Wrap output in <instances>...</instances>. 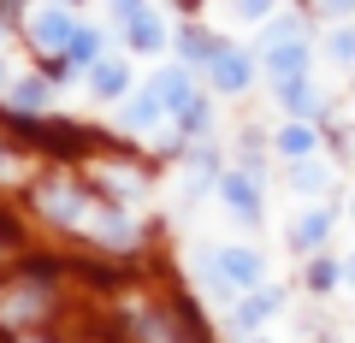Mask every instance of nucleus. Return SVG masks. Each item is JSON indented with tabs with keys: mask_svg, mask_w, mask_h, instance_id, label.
<instances>
[{
	"mask_svg": "<svg viewBox=\"0 0 355 343\" xmlns=\"http://www.w3.org/2000/svg\"><path fill=\"white\" fill-rule=\"evenodd\" d=\"M207 71H214V83L225 95H237V89H249V60H243L237 48H219L214 60H207Z\"/></svg>",
	"mask_w": 355,
	"mask_h": 343,
	"instance_id": "423d86ee",
	"label": "nucleus"
},
{
	"mask_svg": "<svg viewBox=\"0 0 355 343\" xmlns=\"http://www.w3.org/2000/svg\"><path fill=\"white\" fill-rule=\"evenodd\" d=\"M125 83H130V71H125V65H113V60H101V65H95V95H125Z\"/></svg>",
	"mask_w": 355,
	"mask_h": 343,
	"instance_id": "2eb2a0df",
	"label": "nucleus"
},
{
	"mask_svg": "<svg viewBox=\"0 0 355 343\" xmlns=\"http://www.w3.org/2000/svg\"><path fill=\"white\" fill-rule=\"evenodd\" d=\"M331 207H308V213H296V225H291V249L296 254H320L326 249V237H331Z\"/></svg>",
	"mask_w": 355,
	"mask_h": 343,
	"instance_id": "39448f33",
	"label": "nucleus"
},
{
	"mask_svg": "<svg viewBox=\"0 0 355 343\" xmlns=\"http://www.w3.org/2000/svg\"><path fill=\"white\" fill-rule=\"evenodd\" d=\"M279 101L291 107L296 118H308V125H314V118L326 113V107H320V89L308 83V77H296V83H279Z\"/></svg>",
	"mask_w": 355,
	"mask_h": 343,
	"instance_id": "9d476101",
	"label": "nucleus"
},
{
	"mask_svg": "<svg viewBox=\"0 0 355 343\" xmlns=\"http://www.w3.org/2000/svg\"><path fill=\"white\" fill-rule=\"evenodd\" d=\"M320 12H326V18H349L355 0H320Z\"/></svg>",
	"mask_w": 355,
	"mask_h": 343,
	"instance_id": "aec40b11",
	"label": "nucleus"
},
{
	"mask_svg": "<svg viewBox=\"0 0 355 343\" xmlns=\"http://www.w3.org/2000/svg\"><path fill=\"white\" fill-rule=\"evenodd\" d=\"M254 343H266V337H254Z\"/></svg>",
	"mask_w": 355,
	"mask_h": 343,
	"instance_id": "4be33fe9",
	"label": "nucleus"
},
{
	"mask_svg": "<svg viewBox=\"0 0 355 343\" xmlns=\"http://www.w3.org/2000/svg\"><path fill=\"white\" fill-rule=\"evenodd\" d=\"M279 154L284 160H320V137H314V125H308V118H296V125H284L279 130Z\"/></svg>",
	"mask_w": 355,
	"mask_h": 343,
	"instance_id": "0eeeda50",
	"label": "nucleus"
},
{
	"mask_svg": "<svg viewBox=\"0 0 355 343\" xmlns=\"http://www.w3.org/2000/svg\"><path fill=\"white\" fill-rule=\"evenodd\" d=\"M77 36V18L65 12V6H42V18H36V42L42 48H53L60 42V53H65V42Z\"/></svg>",
	"mask_w": 355,
	"mask_h": 343,
	"instance_id": "1a4fd4ad",
	"label": "nucleus"
},
{
	"mask_svg": "<svg viewBox=\"0 0 355 343\" xmlns=\"http://www.w3.org/2000/svg\"><path fill=\"white\" fill-rule=\"evenodd\" d=\"M279 308H284V296L272 290V284H261V290H249V302L237 308V326H243V331H254V326H266V319L279 314Z\"/></svg>",
	"mask_w": 355,
	"mask_h": 343,
	"instance_id": "6e6552de",
	"label": "nucleus"
},
{
	"mask_svg": "<svg viewBox=\"0 0 355 343\" xmlns=\"http://www.w3.org/2000/svg\"><path fill=\"white\" fill-rule=\"evenodd\" d=\"M261 279H266L261 249H249V243L219 249V267H214V284H219V290H261Z\"/></svg>",
	"mask_w": 355,
	"mask_h": 343,
	"instance_id": "f257e3e1",
	"label": "nucleus"
},
{
	"mask_svg": "<svg viewBox=\"0 0 355 343\" xmlns=\"http://www.w3.org/2000/svg\"><path fill=\"white\" fill-rule=\"evenodd\" d=\"M219 195H225V207L243 219V225H261L266 219V202H261V190H254L249 172H225V178H219Z\"/></svg>",
	"mask_w": 355,
	"mask_h": 343,
	"instance_id": "7ed1b4c3",
	"label": "nucleus"
},
{
	"mask_svg": "<svg viewBox=\"0 0 355 343\" xmlns=\"http://www.w3.org/2000/svg\"><path fill=\"white\" fill-rule=\"evenodd\" d=\"M130 42H137V48H160V42H166L160 24H154V12H142L137 24H130Z\"/></svg>",
	"mask_w": 355,
	"mask_h": 343,
	"instance_id": "f3484780",
	"label": "nucleus"
},
{
	"mask_svg": "<svg viewBox=\"0 0 355 343\" xmlns=\"http://www.w3.org/2000/svg\"><path fill=\"white\" fill-rule=\"evenodd\" d=\"M308 284H314L320 296H331V290L343 284V267H338V261H326V254H314V267H308Z\"/></svg>",
	"mask_w": 355,
	"mask_h": 343,
	"instance_id": "4468645a",
	"label": "nucleus"
},
{
	"mask_svg": "<svg viewBox=\"0 0 355 343\" xmlns=\"http://www.w3.org/2000/svg\"><path fill=\"white\" fill-rule=\"evenodd\" d=\"M95 53H101V36H95V30H77V36L65 42V65H77V71H89V65H101Z\"/></svg>",
	"mask_w": 355,
	"mask_h": 343,
	"instance_id": "f8f14e48",
	"label": "nucleus"
},
{
	"mask_svg": "<svg viewBox=\"0 0 355 343\" xmlns=\"http://www.w3.org/2000/svg\"><path fill=\"white\" fill-rule=\"evenodd\" d=\"M291 184H296V190H326V184H331V172H326V166H320V160H296L291 166Z\"/></svg>",
	"mask_w": 355,
	"mask_h": 343,
	"instance_id": "ddd939ff",
	"label": "nucleus"
},
{
	"mask_svg": "<svg viewBox=\"0 0 355 343\" xmlns=\"http://www.w3.org/2000/svg\"><path fill=\"white\" fill-rule=\"evenodd\" d=\"M266 77L272 83H296V77H308V36H291V42H272V48L261 53Z\"/></svg>",
	"mask_w": 355,
	"mask_h": 343,
	"instance_id": "f03ea898",
	"label": "nucleus"
},
{
	"mask_svg": "<svg viewBox=\"0 0 355 343\" xmlns=\"http://www.w3.org/2000/svg\"><path fill=\"white\" fill-rule=\"evenodd\" d=\"M343 284L355 290V254H343Z\"/></svg>",
	"mask_w": 355,
	"mask_h": 343,
	"instance_id": "412c9836",
	"label": "nucleus"
},
{
	"mask_svg": "<svg viewBox=\"0 0 355 343\" xmlns=\"http://www.w3.org/2000/svg\"><path fill=\"white\" fill-rule=\"evenodd\" d=\"M160 113H166V101H160V89H142L137 101L125 107V130H148V125H154V118H160Z\"/></svg>",
	"mask_w": 355,
	"mask_h": 343,
	"instance_id": "9b49d317",
	"label": "nucleus"
},
{
	"mask_svg": "<svg viewBox=\"0 0 355 343\" xmlns=\"http://www.w3.org/2000/svg\"><path fill=\"white\" fill-rule=\"evenodd\" d=\"M231 12H237L243 24H261V18L272 12V0H231Z\"/></svg>",
	"mask_w": 355,
	"mask_h": 343,
	"instance_id": "a211bd4d",
	"label": "nucleus"
},
{
	"mask_svg": "<svg viewBox=\"0 0 355 343\" xmlns=\"http://www.w3.org/2000/svg\"><path fill=\"white\" fill-rule=\"evenodd\" d=\"M326 53H331L338 65H355V30L338 24V30H331V42H326Z\"/></svg>",
	"mask_w": 355,
	"mask_h": 343,
	"instance_id": "dca6fc26",
	"label": "nucleus"
},
{
	"mask_svg": "<svg viewBox=\"0 0 355 343\" xmlns=\"http://www.w3.org/2000/svg\"><path fill=\"white\" fill-rule=\"evenodd\" d=\"M154 89H160V101H166V113L172 118H184L202 95H196V83H190V65H166L160 77H154Z\"/></svg>",
	"mask_w": 355,
	"mask_h": 343,
	"instance_id": "20e7f679",
	"label": "nucleus"
},
{
	"mask_svg": "<svg viewBox=\"0 0 355 343\" xmlns=\"http://www.w3.org/2000/svg\"><path fill=\"white\" fill-rule=\"evenodd\" d=\"M113 6H119V18H125V24H137V18L148 12V0H113Z\"/></svg>",
	"mask_w": 355,
	"mask_h": 343,
	"instance_id": "6ab92c4d",
	"label": "nucleus"
}]
</instances>
